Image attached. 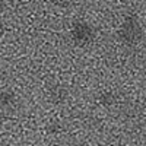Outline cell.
<instances>
[{
	"mask_svg": "<svg viewBox=\"0 0 146 146\" xmlns=\"http://www.w3.org/2000/svg\"><path fill=\"white\" fill-rule=\"evenodd\" d=\"M118 38L123 41L126 45H136L143 38V29L142 25L135 15H127L124 16L123 22L118 29Z\"/></svg>",
	"mask_w": 146,
	"mask_h": 146,
	"instance_id": "1",
	"label": "cell"
},
{
	"mask_svg": "<svg viewBox=\"0 0 146 146\" xmlns=\"http://www.w3.org/2000/svg\"><path fill=\"white\" fill-rule=\"evenodd\" d=\"M70 38L78 47H85L94 41L95 38V29L85 21H79L73 25L70 31Z\"/></svg>",
	"mask_w": 146,
	"mask_h": 146,
	"instance_id": "2",
	"label": "cell"
},
{
	"mask_svg": "<svg viewBox=\"0 0 146 146\" xmlns=\"http://www.w3.org/2000/svg\"><path fill=\"white\" fill-rule=\"evenodd\" d=\"M98 101H100V104H102L105 107H110V105H113L115 102V95L111 91H102L98 95Z\"/></svg>",
	"mask_w": 146,
	"mask_h": 146,
	"instance_id": "3",
	"label": "cell"
},
{
	"mask_svg": "<svg viewBox=\"0 0 146 146\" xmlns=\"http://www.w3.org/2000/svg\"><path fill=\"white\" fill-rule=\"evenodd\" d=\"M15 95H13V92L12 91H9V89H5V91H2V108H9V107H12L15 104Z\"/></svg>",
	"mask_w": 146,
	"mask_h": 146,
	"instance_id": "4",
	"label": "cell"
},
{
	"mask_svg": "<svg viewBox=\"0 0 146 146\" xmlns=\"http://www.w3.org/2000/svg\"><path fill=\"white\" fill-rule=\"evenodd\" d=\"M50 98H51L56 104L62 102V101H64V98H66V91H64L63 88H54V89L50 91Z\"/></svg>",
	"mask_w": 146,
	"mask_h": 146,
	"instance_id": "5",
	"label": "cell"
},
{
	"mask_svg": "<svg viewBox=\"0 0 146 146\" xmlns=\"http://www.w3.org/2000/svg\"><path fill=\"white\" fill-rule=\"evenodd\" d=\"M53 2H54L56 6L62 7V9H66V7H69L73 3V0H53Z\"/></svg>",
	"mask_w": 146,
	"mask_h": 146,
	"instance_id": "6",
	"label": "cell"
}]
</instances>
